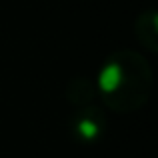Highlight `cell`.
I'll list each match as a JSON object with an SVG mask.
<instances>
[{"label": "cell", "mask_w": 158, "mask_h": 158, "mask_svg": "<svg viewBox=\"0 0 158 158\" xmlns=\"http://www.w3.org/2000/svg\"><path fill=\"white\" fill-rule=\"evenodd\" d=\"M134 32L138 40L148 48L150 52L158 50V14L154 8H148L136 18L134 22Z\"/></svg>", "instance_id": "cell-3"}, {"label": "cell", "mask_w": 158, "mask_h": 158, "mask_svg": "<svg viewBox=\"0 0 158 158\" xmlns=\"http://www.w3.org/2000/svg\"><path fill=\"white\" fill-rule=\"evenodd\" d=\"M94 86L96 94L110 110L134 112L150 98V64L134 50H116L100 66Z\"/></svg>", "instance_id": "cell-1"}, {"label": "cell", "mask_w": 158, "mask_h": 158, "mask_svg": "<svg viewBox=\"0 0 158 158\" xmlns=\"http://www.w3.org/2000/svg\"><path fill=\"white\" fill-rule=\"evenodd\" d=\"M96 86H94V80L84 76H76L68 82L66 86V100L70 104H74L76 108L86 106V104H92V100L96 98Z\"/></svg>", "instance_id": "cell-4"}, {"label": "cell", "mask_w": 158, "mask_h": 158, "mask_svg": "<svg viewBox=\"0 0 158 158\" xmlns=\"http://www.w3.org/2000/svg\"><path fill=\"white\" fill-rule=\"evenodd\" d=\"M70 132L74 140L82 144H94L102 140V136L106 134V116L102 108L94 104L76 108L70 118Z\"/></svg>", "instance_id": "cell-2"}]
</instances>
